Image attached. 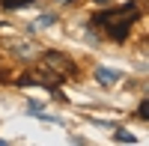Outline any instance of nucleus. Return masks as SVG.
I'll list each match as a JSON object with an SVG mask.
<instances>
[{"label":"nucleus","mask_w":149,"mask_h":146,"mask_svg":"<svg viewBox=\"0 0 149 146\" xmlns=\"http://www.w3.org/2000/svg\"><path fill=\"white\" fill-rule=\"evenodd\" d=\"M119 78H122V75H119L116 69H104V66L95 69V81L102 83V87H113V83H119Z\"/></svg>","instance_id":"4"},{"label":"nucleus","mask_w":149,"mask_h":146,"mask_svg":"<svg viewBox=\"0 0 149 146\" xmlns=\"http://www.w3.org/2000/svg\"><path fill=\"white\" fill-rule=\"evenodd\" d=\"M6 9H18V6H27V3H33V0H0Z\"/></svg>","instance_id":"7"},{"label":"nucleus","mask_w":149,"mask_h":146,"mask_svg":"<svg viewBox=\"0 0 149 146\" xmlns=\"http://www.w3.org/2000/svg\"><path fill=\"white\" fill-rule=\"evenodd\" d=\"M0 146H6V140H0Z\"/></svg>","instance_id":"10"},{"label":"nucleus","mask_w":149,"mask_h":146,"mask_svg":"<svg viewBox=\"0 0 149 146\" xmlns=\"http://www.w3.org/2000/svg\"><path fill=\"white\" fill-rule=\"evenodd\" d=\"M9 51L30 63L33 57H39V45H36L33 39H9Z\"/></svg>","instance_id":"3"},{"label":"nucleus","mask_w":149,"mask_h":146,"mask_svg":"<svg viewBox=\"0 0 149 146\" xmlns=\"http://www.w3.org/2000/svg\"><path fill=\"white\" fill-rule=\"evenodd\" d=\"M113 140H116V143H137V137H134V134H128L125 128H116V134H113Z\"/></svg>","instance_id":"6"},{"label":"nucleus","mask_w":149,"mask_h":146,"mask_svg":"<svg viewBox=\"0 0 149 146\" xmlns=\"http://www.w3.org/2000/svg\"><path fill=\"white\" fill-rule=\"evenodd\" d=\"M140 18V6L137 3H125V6H119V9H104V12H98V15L93 18L95 27H102L104 36L110 42H125L128 39V33H131V24Z\"/></svg>","instance_id":"1"},{"label":"nucleus","mask_w":149,"mask_h":146,"mask_svg":"<svg viewBox=\"0 0 149 146\" xmlns=\"http://www.w3.org/2000/svg\"><path fill=\"white\" fill-rule=\"evenodd\" d=\"M137 116H140V119H149V102H140V107H137Z\"/></svg>","instance_id":"8"},{"label":"nucleus","mask_w":149,"mask_h":146,"mask_svg":"<svg viewBox=\"0 0 149 146\" xmlns=\"http://www.w3.org/2000/svg\"><path fill=\"white\" fill-rule=\"evenodd\" d=\"M39 66H45L48 72H54L60 81H66V78H72L74 72H78V66L72 63V57L60 54V51H42V63Z\"/></svg>","instance_id":"2"},{"label":"nucleus","mask_w":149,"mask_h":146,"mask_svg":"<svg viewBox=\"0 0 149 146\" xmlns=\"http://www.w3.org/2000/svg\"><path fill=\"white\" fill-rule=\"evenodd\" d=\"M95 3H107V0H95Z\"/></svg>","instance_id":"9"},{"label":"nucleus","mask_w":149,"mask_h":146,"mask_svg":"<svg viewBox=\"0 0 149 146\" xmlns=\"http://www.w3.org/2000/svg\"><path fill=\"white\" fill-rule=\"evenodd\" d=\"M54 21H57V15H54V12H45V15H39V18L33 21V30H42V27H51Z\"/></svg>","instance_id":"5"}]
</instances>
